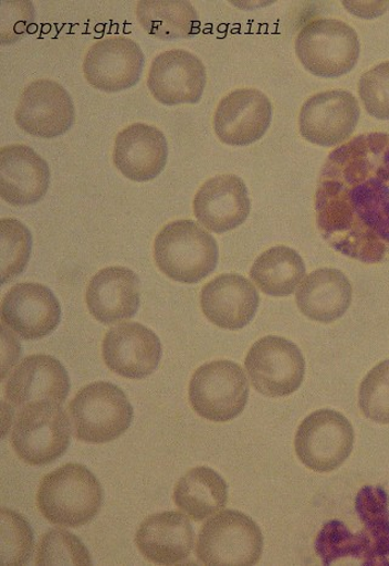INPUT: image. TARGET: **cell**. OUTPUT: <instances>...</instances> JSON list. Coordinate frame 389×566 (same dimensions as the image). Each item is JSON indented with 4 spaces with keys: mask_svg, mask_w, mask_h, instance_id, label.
Listing matches in <instances>:
<instances>
[{
    "mask_svg": "<svg viewBox=\"0 0 389 566\" xmlns=\"http://www.w3.org/2000/svg\"><path fill=\"white\" fill-rule=\"evenodd\" d=\"M71 424L60 405L36 402L21 409L12 430L11 446L30 465L55 462L67 451Z\"/></svg>",
    "mask_w": 389,
    "mask_h": 566,
    "instance_id": "ba28073f",
    "label": "cell"
},
{
    "mask_svg": "<svg viewBox=\"0 0 389 566\" xmlns=\"http://www.w3.org/2000/svg\"><path fill=\"white\" fill-rule=\"evenodd\" d=\"M51 186V168L32 147L4 146L0 151V195L10 206L29 207L43 200Z\"/></svg>",
    "mask_w": 389,
    "mask_h": 566,
    "instance_id": "d6986e66",
    "label": "cell"
},
{
    "mask_svg": "<svg viewBox=\"0 0 389 566\" xmlns=\"http://www.w3.org/2000/svg\"><path fill=\"white\" fill-rule=\"evenodd\" d=\"M255 390L267 398H284L303 384L306 361L295 343L276 336L255 342L245 360Z\"/></svg>",
    "mask_w": 389,
    "mask_h": 566,
    "instance_id": "30bf717a",
    "label": "cell"
},
{
    "mask_svg": "<svg viewBox=\"0 0 389 566\" xmlns=\"http://www.w3.org/2000/svg\"><path fill=\"white\" fill-rule=\"evenodd\" d=\"M174 497L189 518L201 522L227 506L228 485L210 467H197L180 478Z\"/></svg>",
    "mask_w": 389,
    "mask_h": 566,
    "instance_id": "484cf974",
    "label": "cell"
},
{
    "mask_svg": "<svg viewBox=\"0 0 389 566\" xmlns=\"http://www.w3.org/2000/svg\"><path fill=\"white\" fill-rule=\"evenodd\" d=\"M273 105L257 90L243 88L224 96L215 109L217 137L230 146H249L261 140L270 129Z\"/></svg>",
    "mask_w": 389,
    "mask_h": 566,
    "instance_id": "5bb4252c",
    "label": "cell"
},
{
    "mask_svg": "<svg viewBox=\"0 0 389 566\" xmlns=\"http://www.w3.org/2000/svg\"><path fill=\"white\" fill-rule=\"evenodd\" d=\"M154 256L166 276L193 285L214 272L219 250L210 232L186 219L172 221L158 232Z\"/></svg>",
    "mask_w": 389,
    "mask_h": 566,
    "instance_id": "3957f363",
    "label": "cell"
},
{
    "mask_svg": "<svg viewBox=\"0 0 389 566\" xmlns=\"http://www.w3.org/2000/svg\"><path fill=\"white\" fill-rule=\"evenodd\" d=\"M144 64L145 56L136 41L114 35L90 48L83 61V73L93 88L118 93L139 83Z\"/></svg>",
    "mask_w": 389,
    "mask_h": 566,
    "instance_id": "7c38bea8",
    "label": "cell"
},
{
    "mask_svg": "<svg viewBox=\"0 0 389 566\" xmlns=\"http://www.w3.org/2000/svg\"><path fill=\"white\" fill-rule=\"evenodd\" d=\"M91 553L82 541L65 531H49L36 552V565H92Z\"/></svg>",
    "mask_w": 389,
    "mask_h": 566,
    "instance_id": "1f68e13d",
    "label": "cell"
},
{
    "mask_svg": "<svg viewBox=\"0 0 389 566\" xmlns=\"http://www.w3.org/2000/svg\"><path fill=\"white\" fill-rule=\"evenodd\" d=\"M355 446V429L347 418L334 410L309 415L297 429L295 450L309 470L328 473L339 469Z\"/></svg>",
    "mask_w": 389,
    "mask_h": 566,
    "instance_id": "9c48e42d",
    "label": "cell"
},
{
    "mask_svg": "<svg viewBox=\"0 0 389 566\" xmlns=\"http://www.w3.org/2000/svg\"><path fill=\"white\" fill-rule=\"evenodd\" d=\"M251 212L246 184L234 175L207 180L193 199V213L207 230L224 233L245 223Z\"/></svg>",
    "mask_w": 389,
    "mask_h": 566,
    "instance_id": "ffe728a7",
    "label": "cell"
},
{
    "mask_svg": "<svg viewBox=\"0 0 389 566\" xmlns=\"http://www.w3.org/2000/svg\"><path fill=\"white\" fill-rule=\"evenodd\" d=\"M71 389L66 368L51 355H31L8 380L6 399L12 408L36 402L63 405Z\"/></svg>",
    "mask_w": 389,
    "mask_h": 566,
    "instance_id": "ac0fdd59",
    "label": "cell"
},
{
    "mask_svg": "<svg viewBox=\"0 0 389 566\" xmlns=\"http://www.w3.org/2000/svg\"><path fill=\"white\" fill-rule=\"evenodd\" d=\"M193 528L180 512H164L150 515L139 526L136 545L141 555L160 565L185 562L193 547Z\"/></svg>",
    "mask_w": 389,
    "mask_h": 566,
    "instance_id": "cb8c5ba5",
    "label": "cell"
},
{
    "mask_svg": "<svg viewBox=\"0 0 389 566\" xmlns=\"http://www.w3.org/2000/svg\"><path fill=\"white\" fill-rule=\"evenodd\" d=\"M356 512L374 539L381 557L389 565V499L380 486H364L356 497Z\"/></svg>",
    "mask_w": 389,
    "mask_h": 566,
    "instance_id": "f546056e",
    "label": "cell"
},
{
    "mask_svg": "<svg viewBox=\"0 0 389 566\" xmlns=\"http://www.w3.org/2000/svg\"><path fill=\"white\" fill-rule=\"evenodd\" d=\"M34 535L24 516L7 509L2 510V565H24L32 557Z\"/></svg>",
    "mask_w": 389,
    "mask_h": 566,
    "instance_id": "d6a6232c",
    "label": "cell"
},
{
    "mask_svg": "<svg viewBox=\"0 0 389 566\" xmlns=\"http://www.w3.org/2000/svg\"><path fill=\"white\" fill-rule=\"evenodd\" d=\"M76 109L70 93L52 80H36L22 92L15 111L17 126L41 139H55L75 123Z\"/></svg>",
    "mask_w": 389,
    "mask_h": 566,
    "instance_id": "8fae6325",
    "label": "cell"
},
{
    "mask_svg": "<svg viewBox=\"0 0 389 566\" xmlns=\"http://www.w3.org/2000/svg\"><path fill=\"white\" fill-rule=\"evenodd\" d=\"M359 118L360 107L355 95L346 91L324 92L303 104L299 132L312 144L333 147L351 137Z\"/></svg>",
    "mask_w": 389,
    "mask_h": 566,
    "instance_id": "4fadbf2b",
    "label": "cell"
},
{
    "mask_svg": "<svg viewBox=\"0 0 389 566\" xmlns=\"http://www.w3.org/2000/svg\"><path fill=\"white\" fill-rule=\"evenodd\" d=\"M32 243V233L21 221L11 218L0 220V274L3 285L24 272L30 262Z\"/></svg>",
    "mask_w": 389,
    "mask_h": 566,
    "instance_id": "4dcf8cb0",
    "label": "cell"
},
{
    "mask_svg": "<svg viewBox=\"0 0 389 566\" xmlns=\"http://www.w3.org/2000/svg\"><path fill=\"white\" fill-rule=\"evenodd\" d=\"M358 91L370 116L389 120V61L365 72Z\"/></svg>",
    "mask_w": 389,
    "mask_h": 566,
    "instance_id": "e575fe53",
    "label": "cell"
},
{
    "mask_svg": "<svg viewBox=\"0 0 389 566\" xmlns=\"http://www.w3.org/2000/svg\"><path fill=\"white\" fill-rule=\"evenodd\" d=\"M295 46L304 69L322 78L347 75L360 55L356 30L335 19L309 21L298 33Z\"/></svg>",
    "mask_w": 389,
    "mask_h": 566,
    "instance_id": "277c9868",
    "label": "cell"
},
{
    "mask_svg": "<svg viewBox=\"0 0 389 566\" xmlns=\"http://www.w3.org/2000/svg\"><path fill=\"white\" fill-rule=\"evenodd\" d=\"M70 412L76 438L92 444H105L124 436L134 417L125 391L108 381L82 388L71 401Z\"/></svg>",
    "mask_w": 389,
    "mask_h": 566,
    "instance_id": "5b68a950",
    "label": "cell"
},
{
    "mask_svg": "<svg viewBox=\"0 0 389 566\" xmlns=\"http://www.w3.org/2000/svg\"><path fill=\"white\" fill-rule=\"evenodd\" d=\"M315 213L320 235L338 253L389 262V134L358 135L328 155Z\"/></svg>",
    "mask_w": 389,
    "mask_h": 566,
    "instance_id": "6da1fadb",
    "label": "cell"
},
{
    "mask_svg": "<svg viewBox=\"0 0 389 566\" xmlns=\"http://www.w3.org/2000/svg\"><path fill=\"white\" fill-rule=\"evenodd\" d=\"M2 322L22 339H42L57 328L61 306L55 294L40 283H19L3 300Z\"/></svg>",
    "mask_w": 389,
    "mask_h": 566,
    "instance_id": "9a60e30c",
    "label": "cell"
},
{
    "mask_svg": "<svg viewBox=\"0 0 389 566\" xmlns=\"http://www.w3.org/2000/svg\"><path fill=\"white\" fill-rule=\"evenodd\" d=\"M85 300L97 322L104 325L125 322L139 311V277L125 266L103 269L91 280Z\"/></svg>",
    "mask_w": 389,
    "mask_h": 566,
    "instance_id": "603a6c76",
    "label": "cell"
},
{
    "mask_svg": "<svg viewBox=\"0 0 389 566\" xmlns=\"http://www.w3.org/2000/svg\"><path fill=\"white\" fill-rule=\"evenodd\" d=\"M250 387L240 365L218 360L202 365L189 385L195 412L212 422H229L245 410Z\"/></svg>",
    "mask_w": 389,
    "mask_h": 566,
    "instance_id": "52a82bcc",
    "label": "cell"
},
{
    "mask_svg": "<svg viewBox=\"0 0 389 566\" xmlns=\"http://www.w3.org/2000/svg\"><path fill=\"white\" fill-rule=\"evenodd\" d=\"M162 346L150 328L137 323L109 329L103 342V358L113 373L129 379H144L156 371Z\"/></svg>",
    "mask_w": 389,
    "mask_h": 566,
    "instance_id": "e0dca14e",
    "label": "cell"
},
{
    "mask_svg": "<svg viewBox=\"0 0 389 566\" xmlns=\"http://www.w3.org/2000/svg\"><path fill=\"white\" fill-rule=\"evenodd\" d=\"M136 14L144 31L158 40H186L200 31L198 11L189 2L141 0Z\"/></svg>",
    "mask_w": 389,
    "mask_h": 566,
    "instance_id": "4316f807",
    "label": "cell"
},
{
    "mask_svg": "<svg viewBox=\"0 0 389 566\" xmlns=\"http://www.w3.org/2000/svg\"><path fill=\"white\" fill-rule=\"evenodd\" d=\"M250 275L263 293L273 297H287L306 276V265L295 250L277 245L255 260Z\"/></svg>",
    "mask_w": 389,
    "mask_h": 566,
    "instance_id": "83f0119b",
    "label": "cell"
},
{
    "mask_svg": "<svg viewBox=\"0 0 389 566\" xmlns=\"http://www.w3.org/2000/svg\"><path fill=\"white\" fill-rule=\"evenodd\" d=\"M353 289L337 269L315 270L301 283L296 293L298 310L313 322L332 324L349 310Z\"/></svg>",
    "mask_w": 389,
    "mask_h": 566,
    "instance_id": "d4e9b609",
    "label": "cell"
},
{
    "mask_svg": "<svg viewBox=\"0 0 389 566\" xmlns=\"http://www.w3.org/2000/svg\"><path fill=\"white\" fill-rule=\"evenodd\" d=\"M359 408L372 422L389 424V360L375 366L361 381Z\"/></svg>",
    "mask_w": 389,
    "mask_h": 566,
    "instance_id": "836d02e7",
    "label": "cell"
},
{
    "mask_svg": "<svg viewBox=\"0 0 389 566\" xmlns=\"http://www.w3.org/2000/svg\"><path fill=\"white\" fill-rule=\"evenodd\" d=\"M0 40L3 45L14 44L30 33L35 10L31 2H2Z\"/></svg>",
    "mask_w": 389,
    "mask_h": 566,
    "instance_id": "d590c367",
    "label": "cell"
},
{
    "mask_svg": "<svg viewBox=\"0 0 389 566\" xmlns=\"http://www.w3.org/2000/svg\"><path fill=\"white\" fill-rule=\"evenodd\" d=\"M260 294L252 283L236 274H224L207 283L201 307L212 324L238 331L248 326L260 306Z\"/></svg>",
    "mask_w": 389,
    "mask_h": 566,
    "instance_id": "7402d4cb",
    "label": "cell"
},
{
    "mask_svg": "<svg viewBox=\"0 0 389 566\" xmlns=\"http://www.w3.org/2000/svg\"><path fill=\"white\" fill-rule=\"evenodd\" d=\"M104 490L97 478L80 463L61 465L46 474L36 492V507L48 522L81 527L99 514Z\"/></svg>",
    "mask_w": 389,
    "mask_h": 566,
    "instance_id": "7a4b0ae2",
    "label": "cell"
},
{
    "mask_svg": "<svg viewBox=\"0 0 389 566\" xmlns=\"http://www.w3.org/2000/svg\"><path fill=\"white\" fill-rule=\"evenodd\" d=\"M206 83L202 61L182 49L165 52L153 60L148 88L158 103L167 106L198 104Z\"/></svg>",
    "mask_w": 389,
    "mask_h": 566,
    "instance_id": "2e32d148",
    "label": "cell"
},
{
    "mask_svg": "<svg viewBox=\"0 0 389 566\" xmlns=\"http://www.w3.org/2000/svg\"><path fill=\"white\" fill-rule=\"evenodd\" d=\"M263 544L257 523L246 514L227 510L202 526L197 556L204 565H255L261 560Z\"/></svg>",
    "mask_w": 389,
    "mask_h": 566,
    "instance_id": "8992f818",
    "label": "cell"
},
{
    "mask_svg": "<svg viewBox=\"0 0 389 566\" xmlns=\"http://www.w3.org/2000/svg\"><path fill=\"white\" fill-rule=\"evenodd\" d=\"M315 553L326 566L344 558H353L362 565H388L377 549L372 537L365 531L353 534L340 521L324 524L314 544Z\"/></svg>",
    "mask_w": 389,
    "mask_h": 566,
    "instance_id": "f1b7e54d",
    "label": "cell"
},
{
    "mask_svg": "<svg viewBox=\"0 0 389 566\" xmlns=\"http://www.w3.org/2000/svg\"><path fill=\"white\" fill-rule=\"evenodd\" d=\"M167 159V139L155 126L134 123L117 134L114 164L126 178L150 181L162 174Z\"/></svg>",
    "mask_w": 389,
    "mask_h": 566,
    "instance_id": "44dd1931",
    "label": "cell"
}]
</instances>
